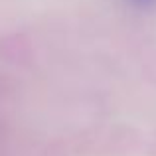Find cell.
<instances>
[{
  "label": "cell",
  "mask_w": 156,
  "mask_h": 156,
  "mask_svg": "<svg viewBox=\"0 0 156 156\" xmlns=\"http://www.w3.org/2000/svg\"><path fill=\"white\" fill-rule=\"evenodd\" d=\"M130 2L138 4V6H150V4H154L156 0H130Z\"/></svg>",
  "instance_id": "1"
}]
</instances>
